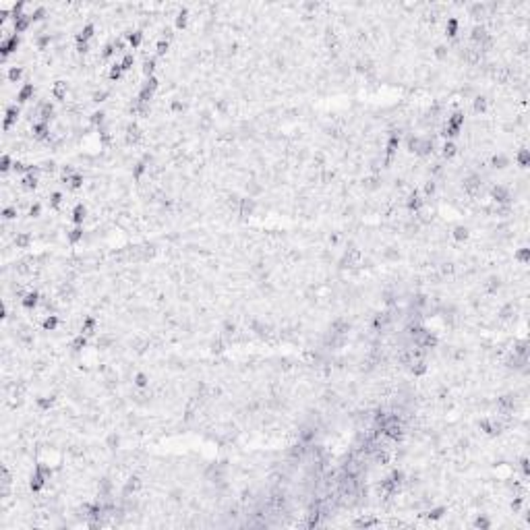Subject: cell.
<instances>
[{
  "label": "cell",
  "instance_id": "6da1fadb",
  "mask_svg": "<svg viewBox=\"0 0 530 530\" xmlns=\"http://www.w3.org/2000/svg\"><path fill=\"white\" fill-rule=\"evenodd\" d=\"M470 110H456L452 112L441 128V139H458L464 130V122H466V116H468Z\"/></svg>",
  "mask_w": 530,
  "mask_h": 530
},
{
  "label": "cell",
  "instance_id": "7a4b0ae2",
  "mask_svg": "<svg viewBox=\"0 0 530 530\" xmlns=\"http://www.w3.org/2000/svg\"><path fill=\"white\" fill-rule=\"evenodd\" d=\"M23 116V106L17 102H9L7 106H3V126L0 130H11Z\"/></svg>",
  "mask_w": 530,
  "mask_h": 530
},
{
  "label": "cell",
  "instance_id": "3957f363",
  "mask_svg": "<svg viewBox=\"0 0 530 530\" xmlns=\"http://www.w3.org/2000/svg\"><path fill=\"white\" fill-rule=\"evenodd\" d=\"M141 139H143V126H141L139 120H135L130 116L128 122L124 124V143L128 147H137L141 143Z\"/></svg>",
  "mask_w": 530,
  "mask_h": 530
},
{
  "label": "cell",
  "instance_id": "277c9868",
  "mask_svg": "<svg viewBox=\"0 0 530 530\" xmlns=\"http://www.w3.org/2000/svg\"><path fill=\"white\" fill-rule=\"evenodd\" d=\"M478 429H480V433H482L484 437H491V439H495V437H499V435L505 433V431H503V425H501V421H499L497 416H484V418H480Z\"/></svg>",
  "mask_w": 530,
  "mask_h": 530
},
{
  "label": "cell",
  "instance_id": "5b68a950",
  "mask_svg": "<svg viewBox=\"0 0 530 530\" xmlns=\"http://www.w3.org/2000/svg\"><path fill=\"white\" fill-rule=\"evenodd\" d=\"M96 37H98V25L94 21H87V23L75 33V43L77 46H90Z\"/></svg>",
  "mask_w": 530,
  "mask_h": 530
},
{
  "label": "cell",
  "instance_id": "8992f818",
  "mask_svg": "<svg viewBox=\"0 0 530 530\" xmlns=\"http://www.w3.org/2000/svg\"><path fill=\"white\" fill-rule=\"evenodd\" d=\"M21 308H23L25 313H35L39 304H41V292L39 290H27L23 296H21Z\"/></svg>",
  "mask_w": 530,
  "mask_h": 530
},
{
  "label": "cell",
  "instance_id": "52a82bcc",
  "mask_svg": "<svg viewBox=\"0 0 530 530\" xmlns=\"http://www.w3.org/2000/svg\"><path fill=\"white\" fill-rule=\"evenodd\" d=\"M189 23H191V9H189V5H187V0H183L181 11L176 13V17H174V21H172V27H174L176 31H185V29L189 27Z\"/></svg>",
  "mask_w": 530,
  "mask_h": 530
},
{
  "label": "cell",
  "instance_id": "ba28073f",
  "mask_svg": "<svg viewBox=\"0 0 530 530\" xmlns=\"http://www.w3.org/2000/svg\"><path fill=\"white\" fill-rule=\"evenodd\" d=\"M425 203H427V199L423 197L421 189H416V191H412V193L408 195V199H406V209L412 211V213H418V211L425 207Z\"/></svg>",
  "mask_w": 530,
  "mask_h": 530
},
{
  "label": "cell",
  "instance_id": "9c48e42d",
  "mask_svg": "<svg viewBox=\"0 0 530 530\" xmlns=\"http://www.w3.org/2000/svg\"><path fill=\"white\" fill-rule=\"evenodd\" d=\"M458 151H460L458 139H444V141H441V145H439V156L446 158V160H454L458 156Z\"/></svg>",
  "mask_w": 530,
  "mask_h": 530
},
{
  "label": "cell",
  "instance_id": "30bf717a",
  "mask_svg": "<svg viewBox=\"0 0 530 530\" xmlns=\"http://www.w3.org/2000/svg\"><path fill=\"white\" fill-rule=\"evenodd\" d=\"M87 215H90V209H87V205L85 203H75L73 207H71V224L73 226H83L85 222H87Z\"/></svg>",
  "mask_w": 530,
  "mask_h": 530
},
{
  "label": "cell",
  "instance_id": "8fae6325",
  "mask_svg": "<svg viewBox=\"0 0 530 530\" xmlns=\"http://www.w3.org/2000/svg\"><path fill=\"white\" fill-rule=\"evenodd\" d=\"M39 183H41V176L37 174H23V176H19V187L23 189L25 193H35L39 189Z\"/></svg>",
  "mask_w": 530,
  "mask_h": 530
},
{
  "label": "cell",
  "instance_id": "7c38bea8",
  "mask_svg": "<svg viewBox=\"0 0 530 530\" xmlns=\"http://www.w3.org/2000/svg\"><path fill=\"white\" fill-rule=\"evenodd\" d=\"M98 327H100L98 319H96L94 315H87V317L83 319L81 327H79V334H85L87 338H94V336L98 334Z\"/></svg>",
  "mask_w": 530,
  "mask_h": 530
},
{
  "label": "cell",
  "instance_id": "4fadbf2b",
  "mask_svg": "<svg viewBox=\"0 0 530 530\" xmlns=\"http://www.w3.org/2000/svg\"><path fill=\"white\" fill-rule=\"evenodd\" d=\"M31 135L37 139V141H46L50 137V122H43V120H35L31 124Z\"/></svg>",
  "mask_w": 530,
  "mask_h": 530
},
{
  "label": "cell",
  "instance_id": "5bb4252c",
  "mask_svg": "<svg viewBox=\"0 0 530 530\" xmlns=\"http://www.w3.org/2000/svg\"><path fill=\"white\" fill-rule=\"evenodd\" d=\"M145 31L143 29H137V31H132V33H128L126 35V41H128V48H130V52H137V50H141L143 48V43H145Z\"/></svg>",
  "mask_w": 530,
  "mask_h": 530
},
{
  "label": "cell",
  "instance_id": "9a60e30c",
  "mask_svg": "<svg viewBox=\"0 0 530 530\" xmlns=\"http://www.w3.org/2000/svg\"><path fill=\"white\" fill-rule=\"evenodd\" d=\"M402 135H398V132H391V135L385 139V156H395L398 151L402 149Z\"/></svg>",
  "mask_w": 530,
  "mask_h": 530
},
{
  "label": "cell",
  "instance_id": "2e32d148",
  "mask_svg": "<svg viewBox=\"0 0 530 530\" xmlns=\"http://www.w3.org/2000/svg\"><path fill=\"white\" fill-rule=\"evenodd\" d=\"M514 166L520 170H530V147H522L514 153Z\"/></svg>",
  "mask_w": 530,
  "mask_h": 530
},
{
  "label": "cell",
  "instance_id": "e0dca14e",
  "mask_svg": "<svg viewBox=\"0 0 530 530\" xmlns=\"http://www.w3.org/2000/svg\"><path fill=\"white\" fill-rule=\"evenodd\" d=\"M46 484H48V480H46V476H43L39 470H33V472H31V478H29V491H31V493H41L43 489H46Z\"/></svg>",
  "mask_w": 530,
  "mask_h": 530
},
{
  "label": "cell",
  "instance_id": "ac0fdd59",
  "mask_svg": "<svg viewBox=\"0 0 530 530\" xmlns=\"http://www.w3.org/2000/svg\"><path fill=\"white\" fill-rule=\"evenodd\" d=\"M124 77H126V73L122 71V66H120V58H116L112 64H110V69H108V81L110 83H120Z\"/></svg>",
  "mask_w": 530,
  "mask_h": 530
},
{
  "label": "cell",
  "instance_id": "d6986e66",
  "mask_svg": "<svg viewBox=\"0 0 530 530\" xmlns=\"http://www.w3.org/2000/svg\"><path fill=\"white\" fill-rule=\"evenodd\" d=\"M90 342H92V338H87L85 334H77L75 338H71V342H69V348L75 352V355H81V352L90 346Z\"/></svg>",
  "mask_w": 530,
  "mask_h": 530
},
{
  "label": "cell",
  "instance_id": "ffe728a7",
  "mask_svg": "<svg viewBox=\"0 0 530 530\" xmlns=\"http://www.w3.org/2000/svg\"><path fill=\"white\" fill-rule=\"evenodd\" d=\"M472 530H493V520L487 514H476L470 522Z\"/></svg>",
  "mask_w": 530,
  "mask_h": 530
},
{
  "label": "cell",
  "instance_id": "44dd1931",
  "mask_svg": "<svg viewBox=\"0 0 530 530\" xmlns=\"http://www.w3.org/2000/svg\"><path fill=\"white\" fill-rule=\"evenodd\" d=\"M83 238H85V228L71 224L69 230H66V242H69V245H79Z\"/></svg>",
  "mask_w": 530,
  "mask_h": 530
},
{
  "label": "cell",
  "instance_id": "7402d4cb",
  "mask_svg": "<svg viewBox=\"0 0 530 530\" xmlns=\"http://www.w3.org/2000/svg\"><path fill=\"white\" fill-rule=\"evenodd\" d=\"M39 327L43 331H48V334H52V331H58L60 329V317L58 315H46L41 321H39Z\"/></svg>",
  "mask_w": 530,
  "mask_h": 530
},
{
  "label": "cell",
  "instance_id": "603a6c76",
  "mask_svg": "<svg viewBox=\"0 0 530 530\" xmlns=\"http://www.w3.org/2000/svg\"><path fill=\"white\" fill-rule=\"evenodd\" d=\"M19 215H21V211H19L17 205H3L0 207V219H5V222H15Z\"/></svg>",
  "mask_w": 530,
  "mask_h": 530
},
{
  "label": "cell",
  "instance_id": "cb8c5ba5",
  "mask_svg": "<svg viewBox=\"0 0 530 530\" xmlns=\"http://www.w3.org/2000/svg\"><path fill=\"white\" fill-rule=\"evenodd\" d=\"M170 48H172V41H170V39L158 37V41L153 43V54H156L158 58H162V56H166V54L170 52Z\"/></svg>",
  "mask_w": 530,
  "mask_h": 530
},
{
  "label": "cell",
  "instance_id": "d4e9b609",
  "mask_svg": "<svg viewBox=\"0 0 530 530\" xmlns=\"http://www.w3.org/2000/svg\"><path fill=\"white\" fill-rule=\"evenodd\" d=\"M137 64H139V60H137V54H135V52H126L124 56H120V66H122L124 73H130Z\"/></svg>",
  "mask_w": 530,
  "mask_h": 530
},
{
  "label": "cell",
  "instance_id": "484cf974",
  "mask_svg": "<svg viewBox=\"0 0 530 530\" xmlns=\"http://www.w3.org/2000/svg\"><path fill=\"white\" fill-rule=\"evenodd\" d=\"M145 174H147V162L139 158L135 164H132V168H130V176H132V181H141Z\"/></svg>",
  "mask_w": 530,
  "mask_h": 530
},
{
  "label": "cell",
  "instance_id": "4316f807",
  "mask_svg": "<svg viewBox=\"0 0 530 530\" xmlns=\"http://www.w3.org/2000/svg\"><path fill=\"white\" fill-rule=\"evenodd\" d=\"M132 385H135L139 391L147 389L149 387V375L145 371H137L135 375H132Z\"/></svg>",
  "mask_w": 530,
  "mask_h": 530
},
{
  "label": "cell",
  "instance_id": "83f0119b",
  "mask_svg": "<svg viewBox=\"0 0 530 530\" xmlns=\"http://www.w3.org/2000/svg\"><path fill=\"white\" fill-rule=\"evenodd\" d=\"M27 7H29L27 0H17V3H13V5H11V21L19 19L21 15H25V13H27Z\"/></svg>",
  "mask_w": 530,
  "mask_h": 530
},
{
  "label": "cell",
  "instance_id": "f1b7e54d",
  "mask_svg": "<svg viewBox=\"0 0 530 530\" xmlns=\"http://www.w3.org/2000/svg\"><path fill=\"white\" fill-rule=\"evenodd\" d=\"M514 259H516L520 265H530V245L518 247V249L514 251Z\"/></svg>",
  "mask_w": 530,
  "mask_h": 530
},
{
  "label": "cell",
  "instance_id": "f546056e",
  "mask_svg": "<svg viewBox=\"0 0 530 530\" xmlns=\"http://www.w3.org/2000/svg\"><path fill=\"white\" fill-rule=\"evenodd\" d=\"M13 166H15V158L11 153H3V156H0V174H11Z\"/></svg>",
  "mask_w": 530,
  "mask_h": 530
}]
</instances>
